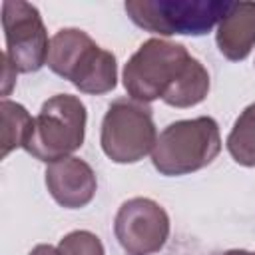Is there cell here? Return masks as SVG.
Listing matches in <instances>:
<instances>
[{"mask_svg":"<svg viewBox=\"0 0 255 255\" xmlns=\"http://www.w3.org/2000/svg\"><path fill=\"white\" fill-rule=\"evenodd\" d=\"M221 255H255V253L245 251V249H229V251H225V253H221Z\"/></svg>","mask_w":255,"mask_h":255,"instance_id":"obj_17","label":"cell"},{"mask_svg":"<svg viewBox=\"0 0 255 255\" xmlns=\"http://www.w3.org/2000/svg\"><path fill=\"white\" fill-rule=\"evenodd\" d=\"M221 151L219 126L201 116L169 124L151 151V163L161 175H187L209 165Z\"/></svg>","mask_w":255,"mask_h":255,"instance_id":"obj_2","label":"cell"},{"mask_svg":"<svg viewBox=\"0 0 255 255\" xmlns=\"http://www.w3.org/2000/svg\"><path fill=\"white\" fill-rule=\"evenodd\" d=\"M28 255H62L60 249L52 247V245H36Z\"/></svg>","mask_w":255,"mask_h":255,"instance_id":"obj_16","label":"cell"},{"mask_svg":"<svg viewBox=\"0 0 255 255\" xmlns=\"http://www.w3.org/2000/svg\"><path fill=\"white\" fill-rule=\"evenodd\" d=\"M207 92H209V74L199 60L191 58L179 80L163 96V102L173 108H191L201 104Z\"/></svg>","mask_w":255,"mask_h":255,"instance_id":"obj_11","label":"cell"},{"mask_svg":"<svg viewBox=\"0 0 255 255\" xmlns=\"http://www.w3.org/2000/svg\"><path fill=\"white\" fill-rule=\"evenodd\" d=\"M114 233L126 253L151 255L157 253L169 237V215L157 201L133 197L118 209Z\"/></svg>","mask_w":255,"mask_h":255,"instance_id":"obj_8","label":"cell"},{"mask_svg":"<svg viewBox=\"0 0 255 255\" xmlns=\"http://www.w3.org/2000/svg\"><path fill=\"white\" fill-rule=\"evenodd\" d=\"M157 141L153 114L149 104L133 98H118L110 104L100 143L104 153L116 163H135L143 159Z\"/></svg>","mask_w":255,"mask_h":255,"instance_id":"obj_6","label":"cell"},{"mask_svg":"<svg viewBox=\"0 0 255 255\" xmlns=\"http://www.w3.org/2000/svg\"><path fill=\"white\" fill-rule=\"evenodd\" d=\"M2 26L6 38V56L16 72H38L50 50V40L36 6L24 0L2 2Z\"/></svg>","mask_w":255,"mask_h":255,"instance_id":"obj_7","label":"cell"},{"mask_svg":"<svg viewBox=\"0 0 255 255\" xmlns=\"http://www.w3.org/2000/svg\"><path fill=\"white\" fill-rule=\"evenodd\" d=\"M227 151L245 167H255V104L247 106L227 135Z\"/></svg>","mask_w":255,"mask_h":255,"instance_id":"obj_13","label":"cell"},{"mask_svg":"<svg viewBox=\"0 0 255 255\" xmlns=\"http://www.w3.org/2000/svg\"><path fill=\"white\" fill-rule=\"evenodd\" d=\"M2 64H4V96H8V92H10V88H12L14 80H16V76H12V72L16 74V68H14L12 62L8 60L6 52L2 54Z\"/></svg>","mask_w":255,"mask_h":255,"instance_id":"obj_15","label":"cell"},{"mask_svg":"<svg viewBox=\"0 0 255 255\" xmlns=\"http://www.w3.org/2000/svg\"><path fill=\"white\" fill-rule=\"evenodd\" d=\"M0 118H2V151H0V155L6 157L12 149L24 147V141L32 129L34 118L28 114V110L22 104H16L6 98L0 102Z\"/></svg>","mask_w":255,"mask_h":255,"instance_id":"obj_12","label":"cell"},{"mask_svg":"<svg viewBox=\"0 0 255 255\" xmlns=\"http://www.w3.org/2000/svg\"><path fill=\"white\" fill-rule=\"evenodd\" d=\"M86 106L72 94H58L46 100L34 118L24 149L40 161L70 157L82 147L86 135Z\"/></svg>","mask_w":255,"mask_h":255,"instance_id":"obj_3","label":"cell"},{"mask_svg":"<svg viewBox=\"0 0 255 255\" xmlns=\"http://www.w3.org/2000/svg\"><path fill=\"white\" fill-rule=\"evenodd\" d=\"M46 187L54 201L66 209L86 207L98 189L94 169L80 157H64L46 167Z\"/></svg>","mask_w":255,"mask_h":255,"instance_id":"obj_9","label":"cell"},{"mask_svg":"<svg viewBox=\"0 0 255 255\" xmlns=\"http://www.w3.org/2000/svg\"><path fill=\"white\" fill-rule=\"evenodd\" d=\"M46 64L84 94H108L118 84L116 56L78 28H64L52 36Z\"/></svg>","mask_w":255,"mask_h":255,"instance_id":"obj_1","label":"cell"},{"mask_svg":"<svg viewBox=\"0 0 255 255\" xmlns=\"http://www.w3.org/2000/svg\"><path fill=\"white\" fill-rule=\"evenodd\" d=\"M191 60L185 46L161 38L145 40L124 68V88L129 98L149 104L163 100Z\"/></svg>","mask_w":255,"mask_h":255,"instance_id":"obj_5","label":"cell"},{"mask_svg":"<svg viewBox=\"0 0 255 255\" xmlns=\"http://www.w3.org/2000/svg\"><path fill=\"white\" fill-rule=\"evenodd\" d=\"M233 2L223 0H128L131 22L159 36H203L227 14Z\"/></svg>","mask_w":255,"mask_h":255,"instance_id":"obj_4","label":"cell"},{"mask_svg":"<svg viewBox=\"0 0 255 255\" xmlns=\"http://www.w3.org/2000/svg\"><path fill=\"white\" fill-rule=\"evenodd\" d=\"M215 42L227 60H245L255 48V2H233L217 24Z\"/></svg>","mask_w":255,"mask_h":255,"instance_id":"obj_10","label":"cell"},{"mask_svg":"<svg viewBox=\"0 0 255 255\" xmlns=\"http://www.w3.org/2000/svg\"><path fill=\"white\" fill-rule=\"evenodd\" d=\"M58 249L62 255H106L100 237L94 235L92 231H84V229L68 233L60 241Z\"/></svg>","mask_w":255,"mask_h":255,"instance_id":"obj_14","label":"cell"}]
</instances>
